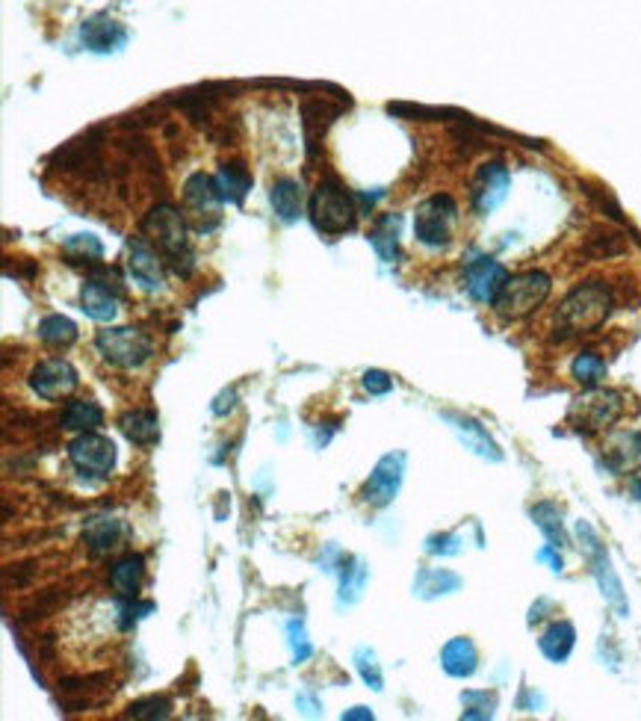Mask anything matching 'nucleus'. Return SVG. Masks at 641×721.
Segmentation results:
<instances>
[{"mask_svg": "<svg viewBox=\"0 0 641 721\" xmlns=\"http://www.w3.org/2000/svg\"><path fill=\"white\" fill-rule=\"evenodd\" d=\"M609 314H612V290L603 281H585L562 299L556 311V331L562 337L588 334L603 326Z\"/></svg>", "mask_w": 641, "mask_h": 721, "instance_id": "1", "label": "nucleus"}, {"mask_svg": "<svg viewBox=\"0 0 641 721\" xmlns=\"http://www.w3.org/2000/svg\"><path fill=\"white\" fill-rule=\"evenodd\" d=\"M142 234L157 246L163 261L169 263L178 275L187 278L193 272L195 255L193 249H190V240H187V222H184V216L175 207H169V204L154 207L142 219Z\"/></svg>", "mask_w": 641, "mask_h": 721, "instance_id": "2", "label": "nucleus"}, {"mask_svg": "<svg viewBox=\"0 0 641 721\" xmlns=\"http://www.w3.org/2000/svg\"><path fill=\"white\" fill-rule=\"evenodd\" d=\"M358 213H361L358 196L349 193L337 178H322L308 201V216H311L314 228L325 237L352 231L358 222Z\"/></svg>", "mask_w": 641, "mask_h": 721, "instance_id": "3", "label": "nucleus"}, {"mask_svg": "<svg viewBox=\"0 0 641 721\" xmlns=\"http://www.w3.org/2000/svg\"><path fill=\"white\" fill-rule=\"evenodd\" d=\"M550 290H553V281H550L547 272H541V269L520 272V275H512L506 281L503 293L494 302V311L503 320H523L547 302Z\"/></svg>", "mask_w": 641, "mask_h": 721, "instance_id": "4", "label": "nucleus"}, {"mask_svg": "<svg viewBox=\"0 0 641 721\" xmlns=\"http://www.w3.org/2000/svg\"><path fill=\"white\" fill-rule=\"evenodd\" d=\"M95 346L101 352V358L119 370H139L142 364L151 361L154 355V343L145 331L130 326L101 328L95 337Z\"/></svg>", "mask_w": 641, "mask_h": 721, "instance_id": "5", "label": "nucleus"}, {"mask_svg": "<svg viewBox=\"0 0 641 721\" xmlns=\"http://www.w3.org/2000/svg\"><path fill=\"white\" fill-rule=\"evenodd\" d=\"M624 414V396L609 388H588V394L574 399L568 423L579 432H603L615 426Z\"/></svg>", "mask_w": 641, "mask_h": 721, "instance_id": "6", "label": "nucleus"}, {"mask_svg": "<svg viewBox=\"0 0 641 721\" xmlns=\"http://www.w3.org/2000/svg\"><path fill=\"white\" fill-rule=\"evenodd\" d=\"M458 222V204L447 193L429 196L414 213V234L429 249H444L452 240V228Z\"/></svg>", "mask_w": 641, "mask_h": 721, "instance_id": "7", "label": "nucleus"}, {"mask_svg": "<svg viewBox=\"0 0 641 721\" xmlns=\"http://www.w3.org/2000/svg\"><path fill=\"white\" fill-rule=\"evenodd\" d=\"M68 459L71 464L95 479H107L116 467V444L98 432H80L68 444Z\"/></svg>", "mask_w": 641, "mask_h": 721, "instance_id": "8", "label": "nucleus"}, {"mask_svg": "<svg viewBox=\"0 0 641 721\" xmlns=\"http://www.w3.org/2000/svg\"><path fill=\"white\" fill-rule=\"evenodd\" d=\"M77 385H80V376L71 367V361H65V358H48V361L36 364L30 373V388L45 402H57V399L71 396L77 391Z\"/></svg>", "mask_w": 641, "mask_h": 721, "instance_id": "9", "label": "nucleus"}, {"mask_svg": "<svg viewBox=\"0 0 641 721\" xmlns=\"http://www.w3.org/2000/svg\"><path fill=\"white\" fill-rule=\"evenodd\" d=\"M509 278V269L494 258H476L464 266V287L482 305H494Z\"/></svg>", "mask_w": 641, "mask_h": 721, "instance_id": "10", "label": "nucleus"}, {"mask_svg": "<svg viewBox=\"0 0 641 721\" xmlns=\"http://www.w3.org/2000/svg\"><path fill=\"white\" fill-rule=\"evenodd\" d=\"M509 169L503 163H485L479 166L476 178H473V187H470V201H473V210L479 216H488L494 213L506 196H509Z\"/></svg>", "mask_w": 641, "mask_h": 721, "instance_id": "11", "label": "nucleus"}, {"mask_svg": "<svg viewBox=\"0 0 641 721\" xmlns=\"http://www.w3.org/2000/svg\"><path fill=\"white\" fill-rule=\"evenodd\" d=\"M402 473H405V456L402 453H387L385 459L376 464V470L370 473L367 485L361 488V500L376 506V509L387 506L402 485Z\"/></svg>", "mask_w": 641, "mask_h": 721, "instance_id": "12", "label": "nucleus"}, {"mask_svg": "<svg viewBox=\"0 0 641 721\" xmlns=\"http://www.w3.org/2000/svg\"><path fill=\"white\" fill-rule=\"evenodd\" d=\"M603 461L612 473L618 476H630L641 470V432L624 429V432H612L603 444Z\"/></svg>", "mask_w": 641, "mask_h": 721, "instance_id": "13", "label": "nucleus"}, {"mask_svg": "<svg viewBox=\"0 0 641 721\" xmlns=\"http://www.w3.org/2000/svg\"><path fill=\"white\" fill-rule=\"evenodd\" d=\"M128 269L133 275V281L154 293L163 287V258L157 255V249L148 243V240H133L128 249Z\"/></svg>", "mask_w": 641, "mask_h": 721, "instance_id": "14", "label": "nucleus"}, {"mask_svg": "<svg viewBox=\"0 0 641 721\" xmlns=\"http://www.w3.org/2000/svg\"><path fill=\"white\" fill-rule=\"evenodd\" d=\"M184 201H187V207L193 210L195 216L201 219L198 222V228L204 231V216H210L213 222H219V207H222V196H219V190H216V181L210 178V175H204V172H193L190 178H187V184H184Z\"/></svg>", "mask_w": 641, "mask_h": 721, "instance_id": "15", "label": "nucleus"}, {"mask_svg": "<svg viewBox=\"0 0 641 721\" xmlns=\"http://www.w3.org/2000/svg\"><path fill=\"white\" fill-rule=\"evenodd\" d=\"M80 39L89 51H98V54H107V51H116L125 45L128 33L119 21L107 18V15H95L89 21H83L80 27Z\"/></svg>", "mask_w": 641, "mask_h": 721, "instance_id": "16", "label": "nucleus"}, {"mask_svg": "<svg viewBox=\"0 0 641 721\" xmlns=\"http://www.w3.org/2000/svg\"><path fill=\"white\" fill-rule=\"evenodd\" d=\"M119 293L116 290H110L107 284H101V281H86L83 287H80V308H83V314L89 317V320H95V323H113L116 320V314H119Z\"/></svg>", "mask_w": 641, "mask_h": 721, "instance_id": "17", "label": "nucleus"}, {"mask_svg": "<svg viewBox=\"0 0 641 721\" xmlns=\"http://www.w3.org/2000/svg\"><path fill=\"white\" fill-rule=\"evenodd\" d=\"M119 429L125 432L130 444L136 447H151L160 438V420L151 408H133L119 417Z\"/></svg>", "mask_w": 641, "mask_h": 721, "instance_id": "18", "label": "nucleus"}, {"mask_svg": "<svg viewBox=\"0 0 641 721\" xmlns=\"http://www.w3.org/2000/svg\"><path fill=\"white\" fill-rule=\"evenodd\" d=\"M213 181H216L222 201H228V204H243V198L252 190V175H249L246 163H240V160L222 163L219 172L213 175Z\"/></svg>", "mask_w": 641, "mask_h": 721, "instance_id": "19", "label": "nucleus"}, {"mask_svg": "<svg viewBox=\"0 0 641 721\" xmlns=\"http://www.w3.org/2000/svg\"><path fill=\"white\" fill-rule=\"evenodd\" d=\"M60 426L68 432H98L104 426V408L95 399H71L60 414Z\"/></svg>", "mask_w": 641, "mask_h": 721, "instance_id": "20", "label": "nucleus"}, {"mask_svg": "<svg viewBox=\"0 0 641 721\" xmlns=\"http://www.w3.org/2000/svg\"><path fill=\"white\" fill-rule=\"evenodd\" d=\"M145 583V559L139 553H125L110 568V586L122 597H136Z\"/></svg>", "mask_w": 641, "mask_h": 721, "instance_id": "21", "label": "nucleus"}, {"mask_svg": "<svg viewBox=\"0 0 641 721\" xmlns=\"http://www.w3.org/2000/svg\"><path fill=\"white\" fill-rule=\"evenodd\" d=\"M269 201H272V210L278 219L284 222H296L302 216V207H305V193H302V184L293 181V178H278L269 190Z\"/></svg>", "mask_w": 641, "mask_h": 721, "instance_id": "22", "label": "nucleus"}, {"mask_svg": "<svg viewBox=\"0 0 641 721\" xmlns=\"http://www.w3.org/2000/svg\"><path fill=\"white\" fill-rule=\"evenodd\" d=\"M122 535H125V526H122V521H113V518H92L89 524L83 526V541H86L92 556H107L110 550H116Z\"/></svg>", "mask_w": 641, "mask_h": 721, "instance_id": "23", "label": "nucleus"}, {"mask_svg": "<svg viewBox=\"0 0 641 721\" xmlns=\"http://www.w3.org/2000/svg\"><path fill=\"white\" fill-rule=\"evenodd\" d=\"M577 645V630L571 621H556L544 630V636L538 639V648L541 654L547 656L550 662H565L571 651Z\"/></svg>", "mask_w": 641, "mask_h": 721, "instance_id": "24", "label": "nucleus"}, {"mask_svg": "<svg viewBox=\"0 0 641 721\" xmlns=\"http://www.w3.org/2000/svg\"><path fill=\"white\" fill-rule=\"evenodd\" d=\"M441 665H444V671H447L449 677H470L476 671V665H479V654H476L470 639L458 636V639H452V642L444 645Z\"/></svg>", "mask_w": 641, "mask_h": 721, "instance_id": "25", "label": "nucleus"}, {"mask_svg": "<svg viewBox=\"0 0 641 721\" xmlns=\"http://www.w3.org/2000/svg\"><path fill=\"white\" fill-rule=\"evenodd\" d=\"M399 228H402L399 213H385L376 219V225L370 231V246L385 263H393L399 255Z\"/></svg>", "mask_w": 641, "mask_h": 721, "instance_id": "26", "label": "nucleus"}, {"mask_svg": "<svg viewBox=\"0 0 641 721\" xmlns=\"http://www.w3.org/2000/svg\"><path fill=\"white\" fill-rule=\"evenodd\" d=\"M340 110H343V104L334 107V104H328L325 98H317V101H308V104H305L302 116H305V136H308L311 151L317 148L320 133L334 122V116H340Z\"/></svg>", "mask_w": 641, "mask_h": 721, "instance_id": "27", "label": "nucleus"}, {"mask_svg": "<svg viewBox=\"0 0 641 721\" xmlns=\"http://www.w3.org/2000/svg\"><path fill=\"white\" fill-rule=\"evenodd\" d=\"M39 337L48 343V346H54V349H65V346H71L74 340H77V326L63 317V314H48L42 323H39Z\"/></svg>", "mask_w": 641, "mask_h": 721, "instance_id": "28", "label": "nucleus"}, {"mask_svg": "<svg viewBox=\"0 0 641 721\" xmlns=\"http://www.w3.org/2000/svg\"><path fill=\"white\" fill-rule=\"evenodd\" d=\"M63 252L65 258H68V263H86V266H95V263H101L104 246H101L98 237H92V234H74V237L65 240Z\"/></svg>", "mask_w": 641, "mask_h": 721, "instance_id": "29", "label": "nucleus"}, {"mask_svg": "<svg viewBox=\"0 0 641 721\" xmlns=\"http://www.w3.org/2000/svg\"><path fill=\"white\" fill-rule=\"evenodd\" d=\"M571 373H574V379H577L579 385L597 388L606 379V361L597 352H582V355H577V361L571 364Z\"/></svg>", "mask_w": 641, "mask_h": 721, "instance_id": "30", "label": "nucleus"}, {"mask_svg": "<svg viewBox=\"0 0 641 721\" xmlns=\"http://www.w3.org/2000/svg\"><path fill=\"white\" fill-rule=\"evenodd\" d=\"M532 518H535V524L541 526L544 532H547V538H550V547H565L568 544V538H565V529H562V515H559V509L556 506H550V503H541V506H535L532 509Z\"/></svg>", "mask_w": 641, "mask_h": 721, "instance_id": "31", "label": "nucleus"}, {"mask_svg": "<svg viewBox=\"0 0 641 721\" xmlns=\"http://www.w3.org/2000/svg\"><path fill=\"white\" fill-rule=\"evenodd\" d=\"M458 426V432H461V438L470 444V450H476L479 456H485V459H500V450H497V444L485 435V429L479 426V423H473V420H455Z\"/></svg>", "mask_w": 641, "mask_h": 721, "instance_id": "32", "label": "nucleus"}, {"mask_svg": "<svg viewBox=\"0 0 641 721\" xmlns=\"http://www.w3.org/2000/svg\"><path fill=\"white\" fill-rule=\"evenodd\" d=\"M128 719H169L172 716V701L169 698H157V695H151V698H139V701H133L128 707V713H125Z\"/></svg>", "mask_w": 641, "mask_h": 721, "instance_id": "33", "label": "nucleus"}, {"mask_svg": "<svg viewBox=\"0 0 641 721\" xmlns=\"http://www.w3.org/2000/svg\"><path fill=\"white\" fill-rule=\"evenodd\" d=\"M355 665H358V671H361L364 683H367L370 689L382 692L385 680H382V668H379V662H376V654H373V651H367V648H361V651L355 654Z\"/></svg>", "mask_w": 641, "mask_h": 721, "instance_id": "34", "label": "nucleus"}, {"mask_svg": "<svg viewBox=\"0 0 641 721\" xmlns=\"http://www.w3.org/2000/svg\"><path fill=\"white\" fill-rule=\"evenodd\" d=\"M361 385H364V391L373 396H385L390 394V388H393V379L382 373V370H367L364 373V379H361Z\"/></svg>", "mask_w": 641, "mask_h": 721, "instance_id": "35", "label": "nucleus"}, {"mask_svg": "<svg viewBox=\"0 0 641 721\" xmlns=\"http://www.w3.org/2000/svg\"><path fill=\"white\" fill-rule=\"evenodd\" d=\"M234 402H237V394H234V391H225V394H219L216 405H213V414H225V411H231V408H234Z\"/></svg>", "mask_w": 641, "mask_h": 721, "instance_id": "36", "label": "nucleus"}, {"mask_svg": "<svg viewBox=\"0 0 641 721\" xmlns=\"http://www.w3.org/2000/svg\"><path fill=\"white\" fill-rule=\"evenodd\" d=\"M538 559H541V562H550V565H553V571H562V559H559V556H553V550H550V547H544V550L538 553Z\"/></svg>", "mask_w": 641, "mask_h": 721, "instance_id": "37", "label": "nucleus"}, {"mask_svg": "<svg viewBox=\"0 0 641 721\" xmlns=\"http://www.w3.org/2000/svg\"><path fill=\"white\" fill-rule=\"evenodd\" d=\"M343 719H373V713L367 707H355V710L343 713Z\"/></svg>", "mask_w": 641, "mask_h": 721, "instance_id": "38", "label": "nucleus"}]
</instances>
